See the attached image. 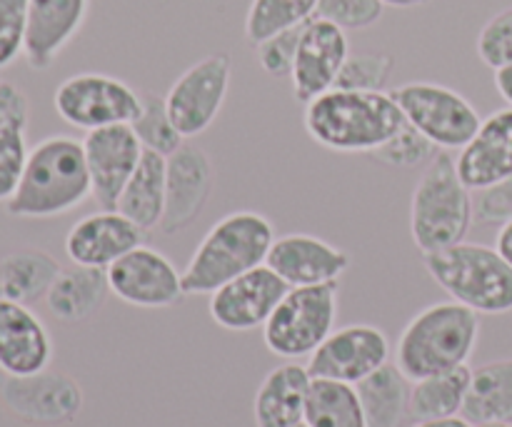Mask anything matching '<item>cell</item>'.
<instances>
[{"label": "cell", "instance_id": "2e32d148", "mask_svg": "<svg viewBox=\"0 0 512 427\" xmlns=\"http://www.w3.org/2000/svg\"><path fill=\"white\" fill-rule=\"evenodd\" d=\"M83 150L85 160H88L95 203L100 205V210H115L120 193L133 178L145 150L133 125H110V128L90 130L83 140Z\"/></svg>", "mask_w": 512, "mask_h": 427}, {"label": "cell", "instance_id": "5bb4252c", "mask_svg": "<svg viewBox=\"0 0 512 427\" xmlns=\"http://www.w3.org/2000/svg\"><path fill=\"white\" fill-rule=\"evenodd\" d=\"M290 285L268 265L248 270L210 295L208 313L215 325L233 333L265 328Z\"/></svg>", "mask_w": 512, "mask_h": 427}, {"label": "cell", "instance_id": "b9f144b4", "mask_svg": "<svg viewBox=\"0 0 512 427\" xmlns=\"http://www.w3.org/2000/svg\"><path fill=\"white\" fill-rule=\"evenodd\" d=\"M495 88H498L500 98L512 108V63L505 68L495 70Z\"/></svg>", "mask_w": 512, "mask_h": 427}, {"label": "cell", "instance_id": "ee69618b", "mask_svg": "<svg viewBox=\"0 0 512 427\" xmlns=\"http://www.w3.org/2000/svg\"><path fill=\"white\" fill-rule=\"evenodd\" d=\"M410 427H475L465 415H453V418H435V420H415Z\"/></svg>", "mask_w": 512, "mask_h": 427}, {"label": "cell", "instance_id": "5b68a950", "mask_svg": "<svg viewBox=\"0 0 512 427\" xmlns=\"http://www.w3.org/2000/svg\"><path fill=\"white\" fill-rule=\"evenodd\" d=\"M475 218L473 190L463 183L450 150H438L410 198V233L423 255L463 243Z\"/></svg>", "mask_w": 512, "mask_h": 427}, {"label": "cell", "instance_id": "f546056e", "mask_svg": "<svg viewBox=\"0 0 512 427\" xmlns=\"http://www.w3.org/2000/svg\"><path fill=\"white\" fill-rule=\"evenodd\" d=\"M308 427H368L358 388L340 380L313 378L305 403Z\"/></svg>", "mask_w": 512, "mask_h": 427}, {"label": "cell", "instance_id": "d4e9b609", "mask_svg": "<svg viewBox=\"0 0 512 427\" xmlns=\"http://www.w3.org/2000/svg\"><path fill=\"white\" fill-rule=\"evenodd\" d=\"M165 168H168L165 155L143 150V158H140L133 178L128 180L125 190L120 193L118 208L115 210L123 213L128 220H133L143 233L160 228V220H163Z\"/></svg>", "mask_w": 512, "mask_h": 427}, {"label": "cell", "instance_id": "83f0119b", "mask_svg": "<svg viewBox=\"0 0 512 427\" xmlns=\"http://www.w3.org/2000/svg\"><path fill=\"white\" fill-rule=\"evenodd\" d=\"M463 415L473 425L512 423V358L473 370Z\"/></svg>", "mask_w": 512, "mask_h": 427}, {"label": "cell", "instance_id": "f6af8a7d", "mask_svg": "<svg viewBox=\"0 0 512 427\" xmlns=\"http://www.w3.org/2000/svg\"><path fill=\"white\" fill-rule=\"evenodd\" d=\"M383 5H390V8H418V5H425L428 0H380Z\"/></svg>", "mask_w": 512, "mask_h": 427}, {"label": "cell", "instance_id": "ba28073f", "mask_svg": "<svg viewBox=\"0 0 512 427\" xmlns=\"http://www.w3.org/2000/svg\"><path fill=\"white\" fill-rule=\"evenodd\" d=\"M405 120L438 150H460L478 133L480 113L465 95L440 83H405L390 90Z\"/></svg>", "mask_w": 512, "mask_h": 427}, {"label": "cell", "instance_id": "bcb514c9", "mask_svg": "<svg viewBox=\"0 0 512 427\" xmlns=\"http://www.w3.org/2000/svg\"><path fill=\"white\" fill-rule=\"evenodd\" d=\"M475 427H512V423H480Z\"/></svg>", "mask_w": 512, "mask_h": 427}, {"label": "cell", "instance_id": "f1b7e54d", "mask_svg": "<svg viewBox=\"0 0 512 427\" xmlns=\"http://www.w3.org/2000/svg\"><path fill=\"white\" fill-rule=\"evenodd\" d=\"M473 370L468 365L413 380L410 385V418L435 420L463 415Z\"/></svg>", "mask_w": 512, "mask_h": 427}, {"label": "cell", "instance_id": "7402d4cb", "mask_svg": "<svg viewBox=\"0 0 512 427\" xmlns=\"http://www.w3.org/2000/svg\"><path fill=\"white\" fill-rule=\"evenodd\" d=\"M458 173L470 190H485L512 175V108L495 110L480 123L455 158Z\"/></svg>", "mask_w": 512, "mask_h": 427}, {"label": "cell", "instance_id": "8fae6325", "mask_svg": "<svg viewBox=\"0 0 512 427\" xmlns=\"http://www.w3.org/2000/svg\"><path fill=\"white\" fill-rule=\"evenodd\" d=\"M230 78H233L230 55L213 53L190 65L170 85L165 105L183 138H195L215 123L228 98Z\"/></svg>", "mask_w": 512, "mask_h": 427}, {"label": "cell", "instance_id": "30bf717a", "mask_svg": "<svg viewBox=\"0 0 512 427\" xmlns=\"http://www.w3.org/2000/svg\"><path fill=\"white\" fill-rule=\"evenodd\" d=\"M85 395L75 378L60 370L35 375L0 373V405L28 425H70L83 410Z\"/></svg>", "mask_w": 512, "mask_h": 427}, {"label": "cell", "instance_id": "ffe728a7", "mask_svg": "<svg viewBox=\"0 0 512 427\" xmlns=\"http://www.w3.org/2000/svg\"><path fill=\"white\" fill-rule=\"evenodd\" d=\"M53 338L30 305L0 298V373L35 375L50 368Z\"/></svg>", "mask_w": 512, "mask_h": 427}, {"label": "cell", "instance_id": "4316f807", "mask_svg": "<svg viewBox=\"0 0 512 427\" xmlns=\"http://www.w3.org/2000/svg\"><path fill=\"white\" fill-rule=\"evenodd\" d=\"M410 385L395 363L383 365L355 385L368 427H403L405 418H410Z\"/></svg>", "mask_w": 512, "mask_h": 427}, {"label": "cell", "instance_id": "d6986e66", "mask_svg": "<svg viewBox=\"0 0 512 427\" xmlns=\"http://www.w3.org/2000/svg\"><path fill=\"white\" fill-rule=\"evenodd\" d=\"M265 265L273 268L290 288H303L338 283L340 275L350 268V255L315 235L290 233L275 238Z\"/></svg>", "mask_w": 512, "mask_h": 427}, {"label": "cell", "instance_id": "603a6c76", "mask_svg": "<svg viewBox=\"0 0 512 427\" xmlns=\"http://www.w3.org/2000/svg\"><path fill=\"white\" fill-rule=\"evenodd\" d=\"M313 378L303 365L288 363L270 370L253 400L255 427H298L305 423V403Z\"/></svg>", "mask_w": 512, "mask_h": 427}, {"label": "cell", "instance_id": "44dd1931", "mask_svg": "<svg viewBox=\"0 0 512 427\" xmlns=\"http://www.w3.org/2000/svg\"><path fill=\"white\" fill-rule=\"evenodd\" d=\"M90 0H28L23 58L33 70H48L80 33Z\"/></svg>", "mask_w": 512, "mask_h": 427}, {"label": "cell", "instance_id": "8992f818", "mask_svg": "<svg viewBox=\"0 0 512 427\" xmlns=\"http://www.w3.org/2000/svg\"><path fill=\"white\" fill-rule=\"evenodd\" d=\"M425 270L450 298L478 315L512 310V265L498 248L463 240L425 255Z\"/></svg>", "mask_w": 512, "mask_h": 427}, {"label": "cell", "instance_id": "9a60e30c", "mask_svg": "<svg viewBox=\"0 0 512 427\" xmlns=\"http://www.w3.org/2000/svg\"><path fill=\"white\" fill-rule=\"evenodd\" d=\"M213 160L198 145L183 143L173 155H168L165 168V213L160 230L175 235L188 230L203 215L210 195H213Z\"/></svg>", "mask_w": 512, "mask_h": 427}, {"label": "cell", "instance_id": "d590c367", "mask_svg": "<svg viewBox=\"0 0 512 427\" xmlns=\"http://www.w3.org/2000/svg\"><path fill=\"white\" fill-rule=\"evenodd\" d=\"M475 48H478V58L488 68L500 70L512 63V5L500 10V13H495L480 28Z\"/></svg>", "mask_w": 512, "mask_h": 427}, {"label": "cell", "instance_id": "74e56055", "mask_svg": "<svg viewBox=\"0 0 512 427\" xmlns=\"http://www.w3.org/2000/svg\"><path fill=\"white\" fill-rule=\"evenodd\" d=\"M28 0H0V70L10 68L25 53Z\"/></svg>", "mask_w": 512, "mask_h": 427}, {"label": "cell", "instance_id": "6da1fadb", "mask_svg": "<svg viewBox=\"0 0 512 427\" xmlns=\"http://www.w3.org/2000/svg\"><path fill=\"white\" fill-rule=\"evenodd\" d=\"M305 130L335 153H375L405 125V115L385 90L333 88L305 105Z\"/></svg>", "mask_w": 512, "mask_h": 427}, {"label": "cell", "instance_id": "7dc6e473", "mask_svg": "<svg viewBox=\"0 0 512 427\" xmlns=\"http://www.w3.org/2000/svg\"><path fill=\"white\" fill-rule=\"evenodd\" d=\"M298 427H308V425H305V423H303V425H298Z\"/></svg>", "mask_w": 512, "mask_h": 427}, {"label": "cell", "instance_id": "4dcf8cb0", "mask_svg": "<svg viewBox=\"0 0 512 427\" xmlns=\"http://www.w3.org/2000/svg\"><path fill=\"white\" fill-rule=\"evenodd\" d=\"M318 0H250L245 15V38L250 45H260L263 40L298 28L315 18Z\"/></svg>", "mask_w": 512, "mask_h": 427}, {"label": "cell", "instance_id": "7bdbcfd3", "mask_svg": "<svg viewBox=\"0 0 512 427\" xmlns=\"http://www.w3.org/2000/svg\"><path fill=\"white\" fill-rule=\"evenodd\" d=\"M495 248H498V253L512 265V220L500 225L498 238H495Z\"/></svg>", "mask_w": 512, "mask_h": 427}, {"label": "cell", "instance_id": "52a82bcc", "mask_svg": "<svg viewBox=\"0 0 512 427\" xmlns=\"http://www.w3.org/2000/svg\"><path fill=\"white\" fill-rule=\"evenodd\" d=\"M338 283L290 288L263 328V340L283 360L310 358L338 323Z\"/></svg>", "mask_w": 512, "mask_h": 427}, {"label": "cell", "instance_id": "484cf974", "mask_svg": "<svg viewBox=\"0 0 512 427\" xmlns=\"http://www.w3.org/2000/svg\"><path fill=\"white\" fill-rule=\"evenodd\" d=\"M60 263L38 248H23L0 258V298L33 305L45 300L60 273Z\"/></svg>", "mask_w": 512, "mask_h": 427}, {"label": "cell", "instance_id": "ab89813d", "mask_svg": "<svg viewBox=\"0 0 512 427\" xmlns=\"http://www.w3.org/2000/svg\"><path fill=\"white\" fill-rule=\"evenodd\" d=\"M475 218L483 225H505L512 220V175L490 188L478 190Z\"/></svg>", "mask_w": 512, "mask_h": 427}, {"label": "cell", "instance_id": "7c38bea8", "mask_svg": "<svg viewBox=\"0 0 512 427\" xmlns=\"http://www.w3.org/2000/svg\"><path fill=\"white\" fill-rule=\"evenodd\" d=\"M390 340L378 325L355 323L333 330L308 358L310 378L358 385L390 363Z\"/></svg>", "mask_w": 512, "mask_h": 427}, {"label": "cell", "instance_id": "4fadbf2b", "mask_svg": "<svg viewBox=\"0 0 512 427\" xmlns=\"http://www.w3.org/2000/svg\"><path fill=\"white\" fill-rule=\"evenodd\" d=\"M110 293L143 310L170 308L185 298L183 273L160 250L138 245L108 268Z\"/></svg>", "mask_w": 512, "mask_h": 427}, {"label": "cell", "instance_id": "7a4b0ae2", "mask_svg": "<svg viewBox=\"0 0 512 427\" xmlns=\"http://www.w3.org/2000/svg\"><path fill=\"white\" fill-rule=\"evenodd\" d=\"M93 198L83 140L50 135L30 148L23 180L5 203L10 218L45 220L70 213Z\"/></svg>", "mask_w": 512, "mask_h": 427}, {"label": "cell", "instance_id": "836d02e7", "mask_svg": "<svg viewBox=\"0 0 512 427\" xmlns=\"http://www.w3.org/2000/svg\"><path fill=\"white\" fill-rule=\"evenodd\" d=\"M435 153H438V148L405 120L403 128L388 143L380 145L373 155L380 163L393 165V168H418V165H428L435 158Z\"/></svg>", "mask_w": 512, "mask_h": 427}, {"label": "cell", "instance_id": "8d00e7d4", "mask_svg": "<svg viewBox=\"0 0 512 427\" xmlns=\"http://www.w3.org/2000/svg\"><path fill=\"white\" fill-rule=\"evenodd\" d=\"M380 0H318L315 18L338 25L343 30H365L383 18Z\"/></svg>", "mask_w": 512, "mask_h": 427}, {"label": "cell", "instance_id": "9c48e42d", "mask_svg": "<svg viewBox=\"0 0 512 427\" xmlns=\"http://www.w3.org/2000/svg\"><path fill=\"white\" fill-rule=\"evenodd\" d=\"M53 105L65 123L90 133L133 123L140 113V93L113 75L78 73L58 85Z\"/></svg>", "mask_w": 512, "mask_h": 427}, {"label": "cell", "instance_id": "277c9868", "mask_svg": "<svg viewBox=\"0 0 512 427\" xmlns=\"http://www.w3.org/2000/svg\"><path fill=\"white\" fill-rule=\"evenodd\" d=\"M273 243V225L265 215L253 210L225 215L205 233L185 265V295H213L238 275L265 265Z\"/></svg>", "mask_w": 512, "mask_h": 427}, {"label": "cell", "instance_id": "cb8c5ba5", "mask_svg": "<svg viewBox=\"0 0 512 427\" xmlns=\"http://www.w3.org/2000/svg\"><path fill=\"white\" fill-rule=\"evenodd\" d=\"M108 293V270L73 265L68 270H60L45 295V305L55 320L65 325H78L103 308Z\"/></svg>", "mask_w": 512, "mask_h": 427}, {"label": "cell", "instance_id": "d6a6232c", "mask_svg": "<svg viewBox=\"0 0 512 427\" xmlns=\"http://www.w3.org/2000/svg\"><path fill=\"white\" fill-rule=\"evenodd\" d=\"M395 58L390 53L348 55L335 88L345 90H383L393 75Z\"/></svg>", "mask_w": 512, "mask_h": 427}, {"label": "cell", "instance_id": "1f68e13d", "mask_svg": "<svg viewBox=\"0 0 512 427\" xmlns=\"http://www.w3.org/2000/svg\"><path fill=\"white\" fill-rule=\"evenodd\" d=\"M130 125H133L135 135H138L140 145L145 150H153V153L165 155V158L173 155L185 143V138L175 128L173 118H170L165 98L148 93V90L140 93V113Z\"/></svg>", "mask_w": 512, "mask_h": 427}, {"label": "cell", "instance_id": "ac0fdd59", "mask_svg": "<svg viewBox=\"0 0 512 427\" xmlns=\"http://www.w3.org/2000/svg\"><path fill=\"white\" fill-rule=\"evenodd\" d=\"M138 245H143V230L118 210L85 215L65 235V253L83 268L108 270Z\"/></svg>", "mask_w": 512, "mask_h": 427}, {"label": "cell", "instance_id": "60d3db41", "mask_svg": "<svg viewBox=\"0 0 512 427\" xmlns=\"http://www.w3.org/2000/svg\"><path fill=\"white\" fill-rule=\"evenodd\" d=\"M30 100L23 90L10 80L0 78V130L8 125H23L28 128Z\"/></svg>", "mask_w": 512, "mask_h": 427}, {"label": "cell", "instance_id": "f35d334b", "mask_svg": "<svg viewBox=\"0 0 512 427\" xmlns=\"http://www.w3.org/2000/svg\"><path fill=\"white\" fill-rule=\"evenodd\" d=\"M303 28L305 25L283 30V33L273 35V38L255 45V58H258V65L270 75V78H290V75H293L295 55H298Z\"/></svg>", "mask_w": 512, "mask_h": 427}, {"label": "cell", "instance_id": "3957f363", "mask_svg": "<svg viewBox=\"0 0 512 427\" xmlns=\"http://www.w3.org/2000/svg\"><path fill=\"white\" fill-rule=\"evenodd\" d=\"M480 340V315L458 300L433 303L408 320L395 345V365L413 380L468 365Z\"/></svg>", "mask_w": 512, "mask_h": 427}, {"label": "cell", "instance_id": "e575fe53", "mask_svg": "<svg viewBox=\"0 0 512 427\" xmlns=\"http://www.w3.org/2000/svg\"><path fill=\"white\" fill-rule=\"evenodd\" d=\"M23 125H8L0 130V203H8L23 180L28 165V135Z\"/></svg>", "mask_w": 512, "mask_h": 427}, {"label": "cell", "instance_id": "e0dca14e", "mask_svg": "<svg viewBox=\"0 0 512 427\" xmlns=\"http://www.w3.org/2000/svg\"><path fill=\"white\" fill-rule=\"evenodd\" d=\"M348 55V35L343 28L323 18H313L310 23H305L293 75H290L295 100L308 105L318 95L333 90Z\"/></svg>", "mask_w": 512, "mask_h": 427}]
</instances>
